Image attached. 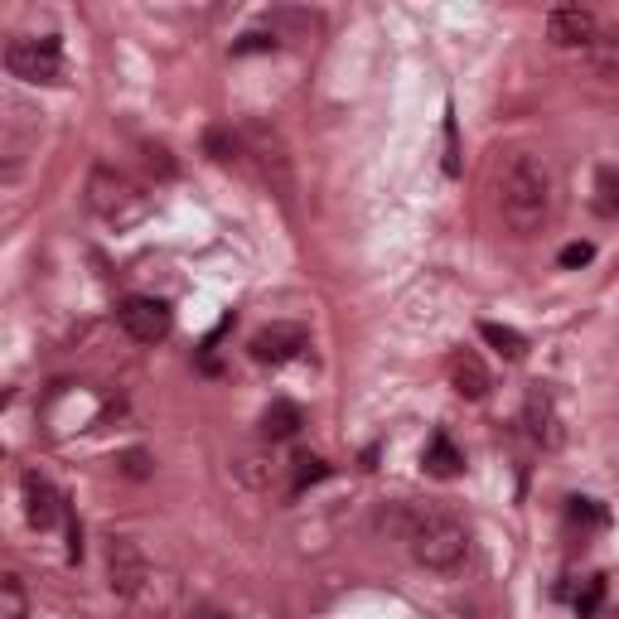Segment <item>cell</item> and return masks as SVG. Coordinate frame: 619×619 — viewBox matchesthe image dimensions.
<instances>
[{
    "label": "cell",
    "instance_id": "1",
    "mask_svg": "<svg viewBox=\"0 0 619 619\" xmlns=\"http://www.w3.org/2000/svg\"><path fill=\"white\" fill-rule=\"evenodd\" d=\"M397 532H402L407 552L417 556L427 572L451 576L465 566L469 556V528L460 523L451 508H435V504H411L397 513Z\"/></svg>",
    "mask_w": 619,
    "mask_h": 619
},
{
    "label": "cell",
    "instance_id": "2",
    "mask_svg": "<svg viewBox=\"0 0 619 619\" xmlns=\"http://www.w3.org/2000/svg\"><path fill=\"white\" fill-rule=\"evenodd\" d=\"M499 213L508 223V233L532 237L552 213V175L538 155L513 151L499 169Z\"/></svg>",
    "mask_w": 619,
    "mask_h": 619
},
{
    "label": "cell",
    "instance_id": "3",
    "mask_svg": "<svg viewBox=\"0 0 619 619\" xmlns=\"http://www.w3.org/2000/svg\"><path fill=\"white\" fill-rule=\"evenodd\" d=\"M88 209L102 218L107 228H136L145 213H151V194H145L126 169L117 165H97L88 175Z\"/></svg>",
    "mask_w": 619,
    "mask_h": 619
},
{
    "label": "cell",
    "instance_id": "4",
    "mask_svg": "<svg viewBox=\"0 0 619 619\" xmlns=\"http://www.w3.org/2000/svg\"><path fill=\"white\" fill-rule=\"evenodd\" d=\"M5 73L20 82H58L64 78V48L54 34H20L5 44Z\"/></svg>",
    "mask_w": 619,
    "mask_h": 619
},
{
    "label": "cell",
    "instance_id": "5",
    "mask_svg": "<svg viewBox=\"0 0 619 619\" xmlns=\"http://www.w3.org/2000/svg\"><path fill=\"white\" fill-rule=\"evenodd\" d=\"M247 145H252V155H257V165H262V175H266V185H272V194L290 209V203H296V169H290V155H286L281 131L252 121V126H247Z\"/></svg>",
    "mask_w": 619,
    "mask_h": 619
},
{
    "label": "cell",
    "instance_id": "6",
    "mask_svg": "<svg viewBox=\"0 0 619 619\" xmlns=\"http://www.w3.org/2000/svg\"><path fill=\"white\" fill-rule=\"evenodd\" d=\"M117 324L126 339H136V344H161L175 330V310L165 306L161 296H126L117 310Z\"/></svg>",
    "mask_w": 619,
    "mask_h": 619
},
{
    "label": "cell",
    "instance_id": "7",
    "mask_svg": "<svg viewBox=\"0 0 619 619\" xmlns=\"http://www.w3.org/2000/svg\"><path fill=\"white\" fill-rule=\"evenodd\" d=\"M252 358L257 363H272V368H281V363L290 358H300L310 349V330L306 324H290V320H276V324H266V330L252 334Z\"/></svg>",
    "mask_w": 619,
    "mask_h": 619
},
{
    "label": "cell",
    "instance_id": "8",
    "mask_svg": "<svg viewBox=\"0 0 619 619\" xmlns=\"http://www.w3.org/2000/svg\"><path fill=\"white\" fill-rule=\"evenodd\" d=\"M107 581H112V596L131 600L145 586V552L131 538H112L107 542Z\"/></svg>",
    "mask_w": 619,
    "mask_h": 619
},
{
    "label": "cell",
    "instance_id": "9",
    "mask_svg": "<svg viewBox=\"0 0 619 619\" xmlns=\"http://www.w3.org/2000/svg\"><path fill=\"white\" fill-rule=\"evenodd\" d=\"M596 34H600L596 10H586V5H556V10H548V40L556 48H590V44H596Z\"/></svg>",
    "mask_w": 619,
    "mask_h": 619
},
{
    "label": "cell",
    "instance_id": "10",
    "mask_svg": "<svg viewBox=\"0 0 619 619\" xmlns=\"http://www.w3.org/2000/svg\"><path fill=\"white\" fill-rule=\"evenodd\" d=\"M20 489H24V518H30V528L48 532L58 518H64V499H58V489L40 475V469H30V475L20 479Z\"/></svg>",
    "mask_w": 619,
    "mask_h": 619
},
{
    "label": "cell",
    "instance_id": "11",
    "mask_svg": "<svg viewBox=\"0 0 619 619\" xmlns=\"http://www.w3.org/2000/svg\"><path fill=\"white\" fill-rule=\"evenodd\" d=\"M523 421H528V435H532L538 445H556V441H562V431H556V417H552V397L542 393V387H532V393H528Z\"/></svg>",
    "mask_w": 619,
    "mask_h": 619
},
{
    "label": "cell",
    "instance_id": "12",
    "mask_svg": "<svg viewBox=\"0 0 619 619\" xmlns=\"http://www.w3.org/2000/svg\"><path fill=\"white\" fill-rule=\"evenodd\" d=\"M451 383L460 397H469V402H479V397H489V368L475 358V354H455L451 363Z\"/></svg>",
    "mask_w": 619,
    "mask_h": 619
},
{
    "label": "cell",
    "instance_id": "13",
    "mask_svg": "<svg viewBox=\"0 0 619 619\" xmlns=\"http://www.w3.org/2000/svg\"><path fill=\"white\" fill-rule=\"evenodd\" d=\"M586 54H590V68H596V78L610 82V88H619V24L600 30L596 44H590Z\"/></svg>",
    "mask_w": 619,
    "mask_h": 619
},
{
    "label": "cell",
    "instance_id": "14",
    "mask_svg": "<svg viewBox=\"0 0 619 619\" xmlns=\"http://www.w3.org/2000/svg\"><path fill=\"white\" fill-rule=\"evenodd\" d=\"M300 427H306V411H300L296 402H272L262 411V431H266V441H290V435H296Z\"/></svg>",
    "mask_w": 619,
    "mask_h": 619
},
{
    "label": "cell",
    "instance_id": "15",
    "mask_svg": "<svg viewBox=\"0 0 619 619\" xmlns=\"http://www.w3.org/2000/svg\"><path fill=\"white\" fill-rule=\"evenodd\" d=\"M460 465H465V460H460V451L451 445V435L435 431V435H431V445H427V469H431L435 479H455V475H460Z\"/></svg>",
    "mask_w": 619,
    "mask_h": 619
},
{
    "label": "cell",
    "instance_id": "16",
    "mask_svg": "<svg viewBox=\"0 0 619 619\" xmlns=\"http://www.w3.org/2000/svg\"><path fill=\"white\" fill-rule=\"evenodd\" d=\"M479 339H484V344H489V349H499L504 358H513V363L528 354V339L518 334V330H508V324H494V320H484V324H479Z\"/></svg>",
    "mask_w": 619,
    "mask_h": 619
},
{
    "label": "cell",
    "instance_id": "17",
    "mask_svg": "<svg viewBox=\"0 0 619 619\" xmlns=\"http://www.w3.org/2000/svg\"><path fill=\"white\" fill-rule=\"evenodd\" d=\"M0 619H30V596L15 572H0Z\"/></svg>",
    "mask_w": 619,
    "mask_h": 619
},
{
    "label": "cell",
    "instance_id": "18",
    "mask_svg": "<svg viewBox=\"0 0 619 619\" xmlns=\"http://www.w3.org/2000/svg\"><path fill=\"white\" fill-rule=\"evenodd\" d=\"M596 213L600 218H619V169H610V165H600L596 169Z\"/></svg>",
    "mask_w": 619,
    "mask_h": 619
},
{
    "label": "cell",
    "instance_id": "19",
    "mask_svg": "<svg viewBox=\"0 0 619 619\" xmlns=\"http://www.w3.org/2000/svg\"><path fill=\"white\" fill-rule=\"evenodd\" d=\"M330 475V465H324L320 455H296V479H290V494H306L310 484H320Z\"/></svg>",
    "mask_w": 619,
    "mask_h": 619
},
{
    "label": "cell",
    "instance_id": "20",
    "mask_svg": "<svg viewBox=\"0 0 619 619\" xmlns=\"http://www.w3.org/2000/svg\"><path fill=\"white\" fill-rule=\"evenodd\" d=\"M566 513H572V523H605V508H596V499H572V508H566Z\"/></svg>",
    "mask_w": 619,
    "mask_h": 619
},
{
    "label": "cell",
    "instance_id": "21",
    "mask_svg": "<svg viewBox=\"0 0 619 619\" xmlns=\"http://www.w3.org/2000/svg\"><path fill=\"white\" fill-rule=\"evenodd\" d=\"M262 48H276V34H242L233 54H262Z\"/></svg>",
    "mask_w": 619,
    "mask_h": 619
},
{
    "label": "cell",
    "instance_id": "22",
    "mask_svg": "<svg viewBox=\"0 0 619 619\" xmlns=\"http://www.w3.org/2000/svg\"><path fill=\"white\" fill-rule=\"evenodd\" d=\"M121 469H126L131 479H145V475H151V455H145V451H126V455H121Z\"/></svg>",
    "mask_w": 619,
    "mask_h": 619
},
{
    "label": "cell",
    "instance_id": "23",
    "mask_svg": "<svg viewBox=\"0 0 619 619\" xmlns=\"http://www.w3.org/2000/svg\"><path fill=\"white\" fill-rule=\"evenodd\" d=\"M590 257H596V247H590V242H572V247H562V266H586Z\"/></svg>",
    "mask_w": 619,
    "mask_h": 619
},
{
    "label": "cell",
    "instance_id": "24",
    "mask_svg": "<svg viewBox=\"0 0 619 619\" xmlns=\"http://www.w3.org/2000/svg\"><path fill=\"white\" fill-rule=\"evenodd\" d=\"M203 145H209L213 161H233V141H228V131H209V136H203Z\"/></svg>",
    "mask_w": 619,
    "mask_h": 619
},
{
    "label": "cell",
    "instance_id": "25",
    "mask_svg": "<svg viewBox=\"0 0 619 619\" xmlns=\"http://www.w3.org/2000/svg\"><path fill=\"white\" fill-rule=\"evenodd\" d=\"M445 175H460V155H455V117H445Z\"/></svg>",
    "mask_w": 619,
    "mask_h": 619
},
{
    "label": "cell",
    "instance_id": "26",
    "mask_svg": "<svg viewBox=\"0 0 619 619\" xmlns=\"http://www.w3.org/2000/svg\"><path fill=\"white\" fill-rule=\"evenodd\" d=\"M145 161H151V169H161L165 179L175 175V161H169V151H165V145H145Z\"/></svg>",
    "mask_w": 619,
    "mask_h": 619
},
{
    "label": "cell",
    "instance_id": "27",
    "mask_svg": "<svg viewBox=\"0 0 619 619\" xmlns=\"http://www.w3.org/2000/svg\"><path fill=\"white\" fill-rule=\"evenodd\" d=\"M600 596H605V581H590V586H586V596H576V610H581V615H596Z\"/></svg>",
    "mask_w": 619,
    "mask_h": 619
}]
</instances>
